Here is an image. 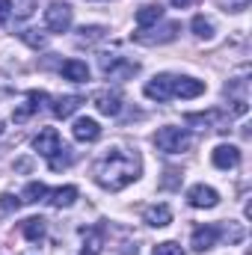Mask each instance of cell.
Listing matches in <instances>:
<instances>
[{"label": "cell", "instance_id": "obj_1", "mask_svg": "<svg viewBox=\"0 0 252 255\" xmlns=\"http://www.w3.org/2000/svg\"><path fill=\"white\" fill-rule=\"evenodd\" d=\"M139 169H142V160L136 151H127V148H110L104 157H98L92 163V178L95 184H101L104 190H125L127 184H133L139 178Z\"/></svg>", "mask_w": 252, "mask_h": 255}, {"label": "cell", "instance_id": "obj_2", "mask_svg": "<svg viewBox=\"0 0 252 255\" xmlns=\"http://www.w3.org/2000/svg\"><path fill=\"white\" fill-rule=\"evenodd\" d=\"M154 145L157 151L163 154H181L193 145V136H190L187 128H175V125H163L157 133H154Z\"/></svg>", "mask_w": 252, "mask_h": 255}, {"label": "cell", "instance_id": "obj_3", "mask_svg": "<svg viewBox=\"0 0 252 255\" xmlns=\"http://www.w3.org/2000/svg\"><path fill=\"white\" fill-rule=\"evenodd\" d=\"M101 71L110 77V80H127L139 71V63L127 60V57H119V54H104L101 57Z\"/></svg>", "mask_w": 252, "mask_h": 255}, {"label": "cell", "instance_id": "obj_4", "mask_svg": "<svg viewBox=\"0 0 252 255\" xmlns=\"http://www.w3.org/2000/svg\"><path fill=\"white\" fill-rule=\"evenodd\" d=\"M178 30H181V24H175V21H169L163 27L154 24L148 30H136L133 33V42H139V45H166V42H172L178 36Z\"/></svg>", "mask_w": 252, "mask_h": 255}, {"label": "cell", "instance_id": "obj_5", "mask_svg": "<svg viewBox=\"0 0 252 255\" xmlns=\"http://www.w3.org/2000/svg\"><path fill=\"white\" fill-rule=\"evenodd\" d=\"M71 18H74V9L68 3H60V0H54L45 9V24H48L51 33H65L71 27Z\"/></svg>", "mask_w": 252, "mask_h": 255}, {"label": "cell", "instance_id": "obj_6", "mask_svg": "<svg viewBox=\"0 0 252 255\" xmlns=\"http://www.w3.org/2000/svg\"><path fill=\"white\" fill-rule=\"evenodd\" d=\"M92 104H95V110H98L101 116H110V119H116V116L122 113V95L113 92V89L95 92V95H92Z\"/></svg>", "mask_w": 252, "mask_h": 255}, {"label": "cell", "instance_id": "obj_7", "mask_svg": "<svg viewBox=\"0 0 252 255\" xmlns=\"http://www.w3.org/2000/svg\"><path fill=\"white\" fill-rule=\"evenodd\" d=\"M172 80H175V74H157V77H151L148 83H145V98H151V101H169L172 98Z\"/></svg>", "mask_w": 252, "mask_h": 255}, {"label": "cell", "instance_id": "obj_8", "mask_svg": "<svg viewBox=\"0 0 252 255\" xmlns=\"http://www.w3.org/2000/svg\"><path fill=\"white\" fill-rule=\"evenodd\" d=\"M80 238H83V250L80 255H101L104 250V241H107V232H104V226H83L80 229Z\"/></svg>", "mask_w": 252, "mask_h": 255}, {"label": "cell", "instance_id": "obj_9", "mask_svg": "<svg viewBox=\"0 0 252 255\" xmlns=\"http://www.w3.org/2000/svg\"><path fill=\"white\" fill-rule=\"evenodd\" d=\"M187 202L193 208H217L220 205V193L208 184H193L187 190Z\"/></svg>", "mask_w": 252, "mask_h": 255}, {"label": "cell", "instance_id": "obj_10", "mask_svg": "<svg viewBox=\"0 0 252 255\" xmlns=\"http://www.w3.org/2000/svg\"><path fill=\"white\" fill-rule=\"evenodd\" d=\"M217 241H220V226H199V229H193V238H190L196 253H208Z\"/></svg>", "mask_w": 252, "mask_h": 255}, {"label": "cell", "instance_id": "obj_11", "mask_svg": "<svg viewBox=\"0 0 252 255\" xmlns=\"http://www.w3.org/2000/svg\"><path fill=\"white\" fill-rule=\"evenodd\" d=\"M211 160H214V166L217 169H235L238 163H241V148L238 145H217L214 148V154H211Z\"/></svg>", "mask_w": 252, "mask_h": 255}, {"label": "cell", "instance_id": "obj_12", "mask_svg": "<svg viewBox=\"0 0 252 255\" xmlns=\"http://www.w3.org/2000/svg\"><path fill=\"white\" fill-rule=\"evenodd\" d=\"M63 145V139H60V133L54 130V128H45V130H39V136L33 139V148L42 154V157H51L57 148Z\"/></svg>", "mask_w": 252, "mask_h": 255}, {"label": "cell", "instance_id": "obj_13", "mask_svg": "<svg viewBox=\"0 0 252 255\" xmlns=\"http://www.w3.org/2000/svg\"><path fill=\"white\" fill-rule=\"evenodd\" d=\"M205 92V83L196 77H175L172 80V98H199Z\"/></svg>", "mask_w": 252, "mask_h": 255}, {"label": "cell", "instance_id": "obj_14", "mask_svg": "<svg viewBox=\"0 0 252 255\" xmlns=\"http://www.w3.org/2000/svg\"><path fill=\"white\" fill-rule=\"evenodd\" d=\"M45 101H48V92H39V89L27 92V104H21V107L12 113V119H15V122H27V119H30V116H33Z\"/></svg>", "mask_w": 252, "mask_h": 255}, {"label": "cell", "instance_id": "obj_15", "mask_svg": "<svg viewBox=\"0 0 252 255\" xmlns=\"http://www.w3.org/2000/svg\"><path fill=\"white\" fill-rule=\"evenodd\" d=\"M142 223L151 226V229H163V226H169V223H172V211H169V205H148V208L142 211Z\"/></svg>", "mask_w": 252, "mask_h": 255}, {"label": "cell", "instance_id": "obj_16", "mask_svg": "<svg viewBox=\"0 0 252 255\" xmlns=\"http://www.w3.org/2000/svg\"><path fill=\"white\" fill-rule=\"evenodd\" d=\"M71 133H74V139H77V142H95V139L101 136V125H98L95 119L83 116V119H77V122H74Z\"/></svg>", "mask_w": 252, "mask_h": 255}, {"label": "cell", "instance_id": "obj_17", "mask_svg": "<svg viewBox=\"0 0 252 255\" xmlns=\"http://www.w3.org/2000/svg\"><path fill=\"white\" fill-rule=\"evenodd\" d=\"M187 125H199V128H214V130H226L223 113L220 110H208V113H187L184 116Z\"/></svg>", "mask_w": 252, "mask_h": 255}, {"label": "cell", "instance_id": "obj_18", "mask_svg": "<svg viewBox=\"0 0 252 255\" xmlns=\"http://www.w3.org/2000/svg\"><path fill=\"white\" fill-rule=\"evenodd\" d=\"M160 18H163V6H160V3H145V6L136 9V27H139V30L154 27Z\"/></svg>", "mask_w": 252, "mask_h": 255}, {"label": "cell", "instance_id": "obj_19", "mask_svg": "<svg viewBox=\"0 0 252 255\" xmlns=\"http://www.w3.org/2000/svg\"><path fill=\"white\" fill-rule=\"evenodd\" d=\"M54 208H68V205H74V199H77V187L74 184H65V187H54V190H48L45 196Z\"/></svg>", "mask_w": 252, "mask_h": 255}, {"label": "cell", "instance_id": "obj_20", "mask_svg": "<svg viewBox=\"0 0 252 255\" xmlns=\"http://www.w3.org/2000/svg\"><path fill=\"white\" fill-rule=\"evenodd\" d=\"M80 104H83V98H80V95H65V98H57V101H54L51 113H54L57 119H68L71 113H77V110H80Z\"/></svg>", "mask_w": 252, "mask_h": 255}, {"label": "cell", "instance_id": "obj_21", "mask_svg": "<svg viewBox=\"0 0 252 255\" xmlns=\"http://www.w3.org/2000/svg\"><path fill=\"white\" fill-rule=\"evenodd\" d=\"M63 77L65 80H71V83H86L89 80V65L80 63V60H68V63H63Z\"/></svg>", "mask_w": 252, "mask_h": 255}, {"label": "cell", "instance_id": "obj_22", "mask_svg": "<svg viewBox=\"0 0 252 255\" xmlns=\"http://www.w3.org/2000/svg\"><path fill=\"white\" fill-rule=\"evenodd\" d=\"M21 235H24L30 244L45 241V220H42V217H30V220H24V223H21Z\"/></svg>", "mask_w": 252, "mask_h": 255}, {"label": "cell", "instance_id": "obj_23", "mask_svg": "<svg viewBox=\"0 0 252 255\" xmlns=\"http://www.w3.org/2000/svg\"><path fill=\"white\" fill-rule=\"evenodd\" d=\"M71 160H74V151H71L68 145H60V148L48 157V166H51L54 172H60V169H65V166H71Z\"/></svg>", "mask_w": 252, "mask_h": 255}, {"label": "cell", "instance_id": "obj_24", "mask_svg": "<svg viewBox=\"0 0 252 255\" xmlns=\"http://www.w3.org/2000/svg\"><path fill=\"white\" fill-rule=\"evenodd\" d=\"M48 196V187L42 184V181H30L27 187H24V193H21V202H27V205H36V202H42Z\"/></svg>", "mask_w": 252, "mask_h": 255}, {"label": "cell", "instance_id": "obj_25", "mask_svg": "<svg viewBox=\"0 0 252 255\" xmlns=\"http://www.w3.org/2000/svg\"><path fill=\"white\" fill-rule=\"evenodd\" d=\"M190 27H193V33H196L199 39H211V36H214V21L205 18V15H196V18L190 21Z\"/></svg>", "mask_w": 252, "mask_h": 255}, {"label": "cell", "instance_id": "obj_26", "mask_svg": "<svg viewBox=\"0 0 252 255\" xmlns=\"http://www.w3.org/2000/svg\"><path fill=\"white\" fill-rule=\"evenodd\" d=\"M104 36H107V30H104V27H80V30H77V42H80V45L101 42Z\"/></svg>", "mask_w": 252, "mask_h": 255}, {"label": "cell", "instance_id": "obj_27", "mask_svg": "<svg viewBox=\"0 0 252 255\" xmlns=\"http://www.w3.org/2000/svg\"><path fill=\"white\" fill-rule=\"evenodd\" d=\"M220 238H226L229 244H241V241H244V229H241L238 223H229V226L220 229Z\"/></svg>", "mask_w": 252, "mask_h": 255}, {"label": "cell", "instance_id": "obj_28", "mask_svg": "<svg viewBox=\"0 0 252 255\" xmlns=\"http://www.w3.org/2000/svg\"><path fill=\"white\" fill-rule=\"evenodd\" d=\"M21 208V196H15V193H3L0 196V211L3 214H12V211H18Z\"/></svg>", "mask_w": 252, "mask_h": 255}, {"label": "cell", "instance_id": "obj_29", "mask_svg": "<svg viewBox=\"0 0 252 255\" xmlns=\"http://www.w3.org/2000/svg\"><path fill=\"white\" fill-rule=\"evenodd\" d=\"M151 255H184V250H181L175 241H163V244H157V247L151 250Z\"/></svg>", "mask_w": 252, "mask_h": 255}, {"label": "cell", "instance_id": "obj_30", "mask_svg": "<svg viewBox=\"0 0 252 255\" xmlns=\"http://www.w3.org/2000/svg\"><path fill=\"white\" fill-rule=\"evenodd\" d=\"M21 39H24L27 45H33V48H45V42H48L39 30H21Z\"/></svg>", "mask_w": 252, "mask_h": 255}, {"label": "cell", "instance_id": "obj_31", "mask_svg": "<svg viewBox=\"0 0 252 255\" xmlns=\"http://www.w3.org/2000/svg\"><path fill=\"white\" fill-rule=\"evenodd\" d=\"M33 9H36V0H18V3L12 6V12H15L18 18H30Z\"/></svg>", "mask_w": 252, "mask_h": 255}, {"label": "cell", "instance_id": "obj_32", "mask_svg": "<svg viewBox=\"0 0 252 255\" xmlns=\"http://www.w3.org/2000/svg\"><path fill=\"white\" fill-rule=\"evenodd\" d=\"M220 3H223L229 12H244V9L250 6V0H220Z\"/></svg>", "mask_w": 252, "mask_h": 255}, {"label": "cell", "instance_id": "obj_33", "mask_svg": "<svg viewBox=\"0 0 252 255\" xmlns=\"http://www.w3.org/2000/svg\"><path fill=\"white\" fill-rule=\"evenodd\" d=\"M9 15H12V0H0V27L9 21Z\"/></svg>", "mask_w": 252, "mask_h": 255}, {"label": "cell", "instance_id": "obj_34", "mask_svg": "<svg viewBox=\"0 0 252 255\" xmlns=\"http://www.w3.org/2000/svg\"><path fill=\"white\" fill-rule=\"evenodd\" d=\"M12 92H15V86H12L9 80H3V77H0V101H3V98H9Z\"/></svg>", "mask_w": 252, "mask_h": 255}, {"label": "cell", "instance_id": "obj_35", "mask_svg": "<svg viewBox=\"0 0 252 255\" xmlns=\"http://www.w3.org/2000/svg\"><path fill=\"white\" fill-rule=\"evenodd\" d=\"M172 6H178V9H187V6H193V0H169Z\"/></svg>", "mask_w": 252, "mask_h": 255}, {"label": "cell", "instance_id": "obj_36", "mask_svg": "<svg viewBox=\"0 0 252 255\" xmlns=\"http://www.w3.org/2000/svg\"><path fill=\"white\" fill-rule=\"evenodd\" d=\"M0 133H3V122H0Z\"/></svg>", "mask_w": 252, "mask_h": 255}]
</instances>
